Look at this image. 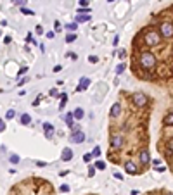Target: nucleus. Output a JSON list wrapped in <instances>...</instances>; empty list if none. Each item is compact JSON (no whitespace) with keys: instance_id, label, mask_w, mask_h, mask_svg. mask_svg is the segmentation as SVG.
I'll list each match as a JSON object with an SVG mask.
<instances>
[{"instance_id":"obj_29","label":"nucleus","mask_w":173,"mask_h":195,"mask_svg":"<svg viewBox=\"0 0 173 195\" xmlns=\"http://www.w3.org/2000/svg\"><path fill=\"white\" fill-rule=\"evenodd\" d=\"M88 62H90V64H97V62H99V57H95V55H88Z\"/></svg>"},{"instance_id":"obj_40","label":"nucleus","mask_w":173,"mask_h":195,"mask_svg":"<svg viewBox=\"0 0 173 195\" xmlns=\"http://www.w3.org/2000/svg\"><path fill=\"white\" fill-rule=\"evenodd\" d=\"M54 26H55V31H61L62 28H61V23H59V21H55V23H54Z\"/></svg>"},{"instance_id":"obj_23","label":"nucleus","mask_w":173,"mask_h":195,"mask_svg":"<svg viewBox=\"0 0 173 195\" xmlns=\"http://www.w3.org/2000/svg\"><path fill=\"white\" fill-rule=\"evenodd\" d=\"M100 154H102V152H100V147H99V145H97V147H94L92 156H94V157H100Z\"/></svg>"},{"instance_id":"obj_44","label":"nucleus","mask_w":173,"mask_h":195,"mask_svg":"<svg viewBox=\"0 0 173 195\" xmlns=\"http://www.w3.org/2000/svg\"><path fill=\"white\" fill-rule=\"evenodd\" d=\"M36 33H38V35H43V28H42V26H36Z\"/></svg>"},{"instance_id":"obj_47","label":"nucleus","mask_w":173,"mask_h":195,"mask_svg":"<svg viewBox=\"0 0 173 195\" xmlns=\"http://www.w3.org/2000/svg\"><path fill=\"white\" fill-rule=\"evenodd\" d=\"M49 93H50V95H57V90H55V88H52V90H50Z\"/></svg>"},{"instance_id":"obj_7","label":"nucleus","mask_w":173,"mask_h":195,"mask_svg":"<svg viewBox=\"0 0 173 195\" xmlns=\"http://www.w3.org/2000/svg\"><path fill=\"white\" fill-rule=\"evenodd\" d=\"M43 133H45V138H52L55 129H54V124L50 123H43Z\"/></svg>"},{"instance_id":"obj_42","label":"nucleus","mask_w":173,"mask_h":195,"mask_svg":"<svg viewBox=\"0 0 173 195\" xmlns=\"http://www.w3.org/2000/svg\"><path fill=\"white\" fill-rule=\"evenodd\" d=\"M118 41H120V36L116 35V36H114V40H113V45H114V47H118Z\"/></svg>"},{"instance_id":"obj_49","label":"nucleus","mask_w":173,"mask_h":195,"mask_svg":"<svg viewBox=\"0 0 173 195\" xmlns=\"http://www.w3.org/2000/svg\"><path fill=\"white\" fill-rule=\"evenodd\" d=\"M114 2V0H107V4H113Z\"/></svg>"},{"instance_id":"obj_34","label":"nucleus","mask_w":173,"mask_h":195,"mask_svg":"<svg viewBox=\"0 0 173 195\" xmlns=\"http://www.w3.org/2000/svg\"><path fill=\"white\" fill-rule=\"evenodd\" d=\"M68 57H69V59H73V60H78V55H76L75 52H68Z\"/></svg>"},{"instance_id":"obj_5","label":"nucleus","mask_w":173,"mask_h":195,"mask_svg":"<svg viewBox=\"0 0 173 195\" xmlns=\"http://www.w3.org/2000/svg\"><path fill=\"white\" fill-rule=\"evenodd\" d=\"M69 142H71V143H76V145L83 143V142H85V133L81 131V129H80V131H73L71 137H69Z\"/></svg>"},{"instance_id":"obj_10","label":"nucleus","mask_w":173,"mask_h":195,"mask_svg":"<svg viewBox=\"0 0 173 195\" xmlns=\"http://www.w3.org/2000/svg\"><path fill=\"white\" fill-rule=\"evenodd\" d=\"M120 114H121V105L116 102V104H113L111 111H109V118H113V119H114V118H118Z\"/></svg>"},{"instance_id":"obj_20","label":"nucleus","mask_w":173,"mask_h":195,"mask_svg":"<svg viewBox=\"0 0 173 195\" xmlns=\"http://www.w3.org/2000/svg\"><path fill=\"white\" fill-rule=\"evenodd\" d=\"M76 41V33H68L66 35V43H73Z\"/></svg>"},{"instance_id":"obj_46","label":"nucleus","mask_w":173,"mask_h":195,"mask_svg":"<svg viewBox=\"0 0 173 195\" xmlns=\"http://www.w3.org/2000/svg\"><path fill=\"white\" fill-rule=\"evenodd\" d=\"M61 69H62V68H61V66H59V64H57V66H55V68H54V73H59V71H61Z\"/></svg>"},{"instance_id":"obj_37","label":"nucleus","mask_w":173,"mask_h":195,"mask_svg":"<svg viewBox=\"0 0 173 195\" xmlns=\"http://www.w3.org/2000/svg\"><path fill=\"white\" fill-rule=\"evenodd\" d=\"M35 164H36L38 167H45V166H47V162H43V161H36Z\"/></svg>"},{"instance_id":"obj_4","label":"nucleus","mask_w":173,"mask_h":195,"mask_svg":"<svg viewBox=\"0 0 173 195\" xmlns=\"http://www.w3.org/2000/svg\"><path fill=\"white\" fill-rule=\"evenodd\" d=\"M159 33H161V36H164V38H171V36H173V24H171V23H163V24L159 26Z\"/></svg>"},{"instance_id":"obj_13","label":"nucleus","mask_w":173,"mask_h":195,"mask_svg":"<svg viewBox=\"0 0 173 195\" xmlns=\"http://www.w3.org/2000/svg\"><path fill=\"white\" fill-rule=\"evenodd\" d=\"M73 116H75V119H76V121H81V119L85 118V111L81 109V107H76V109L73 111Z\"/></svg>"},{"instance_id":"obj_32","label":"nucleus","mask_w":173,"mask_h":195,"mask_svg":"<svg viewBox=\"0 0 173 195\" xmlns=\"http://www.w3.org/2000/svg\"><path fill=\"white\" fill-rule=\"evenodd\" d=\"M26 73H28V68H26V66H23V68H21V69H19V73H17V76L21 78V74H26Z\"/></svg>"},{"instance_id":"obj_50","label":"nucleus","mask_w":173,"mask_h":195,"mask_svg":"<svg viewBox=\"0 0 173 195\" xmlns=\"http://www.w3.org/2000/svg\"><path fill=\"white\" fill-rule=\"evenodd\" d=\"M166 195H173V193H166Z\"/></svg>"},{"instance_id":"obj_41","label":"nucleus","mask_w":173,"mask_h":195,"mask_svg":"<svg viewBox=\"0 0 173 195\" xmlns=\"http://www.w3.org/2000/svg\"><path fill=\"white\" fill-rule=\"evenodd\" d=\"M166 147H168L170 150H173V138H171V140H168V143H166Z\"/></svg>"},{"instance_id":"obj_2","label":"nucleus","mask_w":173,"mask_h":195,"mask_svg":"<svg viewBox=\"0 0 173 195\" xmlns=\"http://www.w3.org/2000/svg\"><path fill=\"white\" fill-rule=\"evenodd\" d=\"M132 100H133V104H135L137 107H144V105L149 102V97H147L145 93H142V92H137V93H133Z\"/></svg>"},{"instance_id":"obj_38","label":"nucleus","mask_w":173,"mask_h":195,"mask_svg":"<svg viewBox=\"0 0 173 195\" xmlns=\"http://www.w3.org/2000/svg\"><path fill=\"white\" fill-rule=\"evenodd\" d=\"M61 192H69V185H61Z\"/></svg>"},{"instance_id":"obj_18","label":"nucleus","mask_w":173,"mask_h":195,"mask_svg":"<svg viewBox=\"0 0 173 195\" xmlns=\"http://www.w3.org/2000/svg\"><path fill=\"white\" fill-rule=\"evenodd\" d=\"M73 121H75V116H73V112H69V114H64V123H66V124H68L69 128H71L73 124H75Z\"/></svg>"},{"instance_id":"obj_30","label":"nucleus","mask_w":173,"mask_h":195,"mask_svg":"<svg viewBox=\"0 0 173 195\" xmlns=\"http://www.w3.org/2000/svg\"><path fill=\"white\" fill-rule=\"evenodd\" d=\"M86 12H90V7H80L78 9V14H86Z\"/></svg>"},{"instance_id":"obj_21","label":"nucleus","mask_w":173,"mask_h":195,"mask_svg":"<svg viewBox=\"0 0 173 195\" xmlns=\"http://www.w3.org/2000/svg\"><path fill=\"white\" fill-rule=\"evenodd\" d=\"M9 161H11V164H19V162H21V157L16 156V154H12V156L9 157Z\"/></svg>"},{"instance_id":"obj_39","label":"nucleus","mask_w":173,"mask_h":195,"mask_svg":"<svg viewBox=\"0 0 173 195\" xmlns=\"http://www.w3.org/2000/svg\"><path fill=\"white\" fill-rule=\"evenodd\" d=\"M0 131H5V121H0Z\"/></svg>"},{"instance_id":"obj_17","label":"nucleus","mask_w":173,"mask_h":195,"mask_svg":"<svg viewBox=\"0 0 173 195\" xmlns=\"http://www.w3.org/2000/svg\"><path fill=\"white\" fill-rule=\"evenodd\" d=\"M61 102H59V111H62L66 107V102H68V93H61Z\"/></svg>"},{"instance_id":"obj_11","label":"nucleus","mask_w":173,"mask_h":195,"mask_svg":"<svg viewBox=\"0 0 173 195\" xmlns=\"http://www.w3.org/2000/svg\"><path fill=\"white\" fill-rule=\"evenodd\" d=\"M125 171L128 173V175H137V166H135V162L128 161V162L125 164Z\"/></svg>"},{"instance_id":"obj_33","label":"nucleus","mask_w":173,"mask_h":195,"mask_svg":"<svg viewBox=\"0 0 173 195\" xmlns=\"http://www.w3.org/2000/svg\"><path fill=\"white\" fill-rule=\"evenodd\" d=\"M95 169H97L95 166H90V167H88V176H94V175H95Z\"/></svg>"},{"instance_id":"obj_8","label":"nucleus","mask_w":173,"mask_h":195,"mask_svg":"<svg viewBox=\"0 0 173 195\" xmlns=\"http://www.w3.org/2000/svg\"><path fill=\"white\" fill-rule=\"evenodd\" d=\"M61 159H62L64 162H69V161L73 159V150H71L69 147L62 148V152H61Z\"/></svg>"},{"instance_id":"obj_43","label":"nucleus","mask_w":173,"mask_h":195,"mask_svg":"<svg viewBox=\"0 0 173 195\" xmlns=\"http://www.w3.org/2000/svg\"><path fill=\"white\" fill-rule=\"evenodd\" d=\"M11 41H12V38H11V36H5V38H4V43H5V45H9Z\"/></svg>"},{"instance_id":"obj_12","label":"nucleus","mask_w":173,"mask_h":195,"mask_svg":"<svg viewBox=\"0 0 173 195\" xmlns=\"http://www.w3.org/2000/svg\"><path fill=\"white\" fill-rule=\"evenodd\" d=\"M139 161H140V164H149L151 162V156H149V152H147V150H142V152H140V156H139Z\"/></svg>"},{"instance_id":"obj_28","label":"nucleus","mask_w":173,"mask_h":195,"mask_svg":"<svg viewBox=\"0 0 173 195\" xmlns=\"http://www.w3.org/2000/svg\"><path fill=\"white\" fill-rule=\"evenodd\" d=\"M118 57H120V59H125V57H126V50H125V49H120V50H118Z\"/></svg>"},{"instance_id":"obj_22","label":"nucleus","mask_w":173,"mask_h":195,"mask_svg":"<svg viewBox=\"0 0 173 195\" xmlns=\"http://www.w3.org/2000/svg\"><path fill=\"white\" fill-rule=\"evenodd\" d=\"M14 118H16V111H12V109H11V111H7V112H5V119H7V121H9V119H14Z\"/></svg>"},{"instance_id":"obj_9","label":"nucleus","mask_w":173,"mask_h":195,"mask_svg":"<svg viewBox=\"0 0 173 195\" xmlns=\"http://www.w3.org/2000/svg\"><path fill=\"white\" fill-rule=\"evenodd\" d=\"M90 86V78H86V76H83L81 79H80V85L76 86V92H83V90H86Z\"/></svg>"},{"instance_id":"obj_27","label":"nucleus","mask_w":173,"mask_h":195,"mask_svg":"<svg viewBox=\"0 0 173 195\" xmlns=\"http://www.w3.org/2000/svg\"><path fill=\"white\" fill-rule=\"evenodd\" d=\"M26 2H28V0H14V4H16V5H19V7H24V5H26Z\"/></svg>"},{"instance_id":"obj_15","label":"nucleus","mask_w":173,"mask_h":195,"mask_svg":"<svg viewBox=\"0 0 173 195\" xmlns=\"http://www.w3.org/2000/svg\"><path fill=\"white\" fill-rule=\"evenodd\" d=\"M19 123H21V124H24V126H28V124L31 123V116H30V114H21Z\"/></svg>"},{"instance_id":"obj_1","label":"nucleus","mask_w":173,"mask_h":195,"mask_svg":"<svg viewBox=\"0 0 173 195\" xmlns=\"http://www.w3.org/2000/svg\"><path fill=\"white\" fill-rule=\"evenodd\" d=\"M139 62H140V66L144 69H153L156 66V57H154V54H151V52H142L140 57H139Z\"/></svg>"},{"instance_id":"obj_14","label":"nucleus","mask_w":173,"mask_h":195,"mask_svg":"<svg viewBox=\"0 0 173 195\" xmlns=\"http://www.w3.org/2000/svg\"><path fill=\"white\" fill-rule=\"evenodd\" d=\"M75 21H76V23H88V21H90V14H76Z\"/></svg>"},{"instance_id":"obj_16","label":"nucleus","mask_w":173,"mask_h":195,"mask_svg":"<svg viewBox=\"0 0 173 195\" xmlns=\"http://www.w3.org/2000/svg\"><path fill=\"white\" fill-rule=\"evenodd\" d=\"M163 124H166V126H173V112H168V114L163 118Z\"/></svg>"},{"instance_id":"obj_36","label":"nucleus","mask_w":173,"mask_h":195,"mask_svg":"<svg viewBox=\"0 0 173 195\" xmlns=\"http://www.w3.org/2000/svg\"><path fill=\"white\" fill-rule=\"evenodd\" d=\"M90 159H92V154H85V156H83V161H85V162H90Z\"/></svg>"},{"instance_id":"obj_45","label":"nucleus","mask_w":173,"mask_h":195,"mask_svg":"<svg viewBox=\"0 0 173 195\" xmlns=\"http://www.w3.org/2000/svg\"><path fill=\"white\" fill-rule=\"evenodd\" d=\"M54 36H55V31H49L47 33V38H54Z\"/></svg>"},{"instance_id":"obj_6","label":"nucleus","mask_w":173,"mask_h":195,"mask_svg":"<svg viewBox=\"0 0 173 195\" xmlns=\"http://www.w3.org/2000/svg\"><path fill=\"white\" fill-rule=\"evenodd\" d=\"M111 147L113 148H121L123 147V137L121 135H111Z\"/></svg>"},{"instance_id":"obj_19","label":"nucleus","mask_w":173,"mask_h":195,"mask_svg":"<svg viewBox=\"0 0 173 195\" xmlns=\"http://www.w3.org/2000/svg\"><path fill=\"white\" fill-rule=\"evenodd\" d=\"M64 28H66V30H68L69 33H75V31H76V28H78V23L75 21V23H69V24H66Z\"/></svg>"},{"instance_id":"obj_25","label":"nucleus","mask_w":173,"mask_h":195,"mask_svg":"<svg viewBox=\"0 0 173 195\" xmlns=\"http://www.w3.org/2000/svg\"><path fill=\"white\" fill-rule=\"evenodd\" d=\"M125 68H126V66H125L123 62H121V64H118V66H116V74H121V73L125 71Z\"/></svg>"},{"instance_id":"obj_48","label":"nucleus","mask_w":173,"mask_h":195,"mask_svg":"<svg viewBox=\"0 0 173 195\" xmlns=\"http://www.w3.org/2000/svg\"><path fill=\"white\" fill-rule=\"evenodd\" d=\"M130 193H132V195H139L140 192H139V190H132V192H130Z\"/></svg>"},{"instance_id":"obj_26","label":"nucleus","mask_w":173,"mask_h":195,"mask_svg":"<svg viewBox=\"0 0 173 195\" xmlns=\"http://www.w3.org/2000/svg\"><path fill=\"white\" fill-rule=\"evenodd\" d=\"M94 166H95L97 169H106V162H104V161H97Z\"/></svg>"},{"instance_id":"obj_31","label":"nucleus","mask_w":173,"mask_h":195,"mask_svg":"<svg viewBox=\"0 0 173 195\" xmlns=\"http://www.w3.org/2000/svg\"><path fill=\"white\" fill-rule=\"evenodd\" d=\"M90 5V0H80V7H88Z\"/></svg>"},{"instance_id":"obj_24","label":"nucleus","mask_w":173,"mask_h":195,"mask_svg":"<svg viewBox=\"0 0 173 195\" xmlns=\"http://www.w3.org/2000/svg\"><path fill=\"white\" fill-rule=\"evenodd\" d=\"M21 14H24V16H33L35 12L30 11V9H26V7H21Z\"/></svg>"},{"instance_id":"obj_3","label":"nucleus","mask_w":173,"mask_h":195,"mask_svg":"<svg viewBox=\"0 0 173 195\" xmlns=\"http://www.w3.org/2000/svg\"><path fill=\"white\" fill-rule=\"evenodd\" d=\"M145 43H147L149 47L158 45V43H159V33H156V31H147V33H145Z\"/></svg>"},{"instance_id":"obj_35","label":"nucleus","mask_w":173,"mask_h":195,"mask_svg":"<svg viewBox=\"0 0 173 195\" xmlns=\"http://www.w3.org/2000/svg\"><path fill=\"white\" fill-rule=\"evenodd\" d=\"M113 176H114L116 180H123V175H121V173H118V171H114V173H113Z\"/></svg>"}]
</instances>
